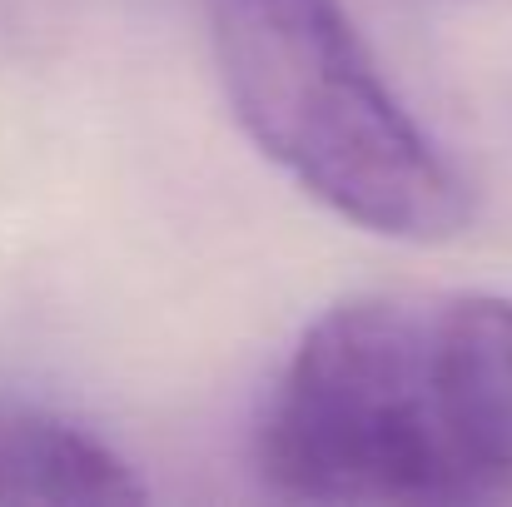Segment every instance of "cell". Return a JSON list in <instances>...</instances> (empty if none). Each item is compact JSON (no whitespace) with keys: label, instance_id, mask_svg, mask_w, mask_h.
Listing matches in <instances>:
<instances>
[{"label":"cell","instance_id":"cell-2","mask_svg":"<svg viewBox=\"0 0 512 507\" xmlns=\"http://www.w3.org/2000/svg\"><path fill=\"white\" fill-rule=\"evenodd\" d=\"M204 15L239 130L304 194L403 244H443L473 224V184L339 0H204Z\"/></svg>","mask_w":512,"mask_h":507},{"label":"cell","instance_id":"cell-3","mask_svg":"<svg viewBox=\"0 0 512 507\" xmlns=\"http://www.w3.org/2000/svg\"><path fill=\"white\" fill-rule=\"evenodd\" d=\"M145 498L150 483L100 433L40 398L0 388V507H120Z\"/></svg>","mask_w":512,"mask_h":507},{"label":"cell","instance_id":"cell-1","mask_svg":"<svg viewBox=\"0 0 512 507\" xmlns=\"http://www.w3.org/2000/svg\"><path fill=\"white\" fill-rule=\"evenodd\" d=\"M259 473L299 503L458 507L512 493V299L353 294L289 353Z\"/></svg>","mask_w":512,"mask_h":507}]
</instances>
